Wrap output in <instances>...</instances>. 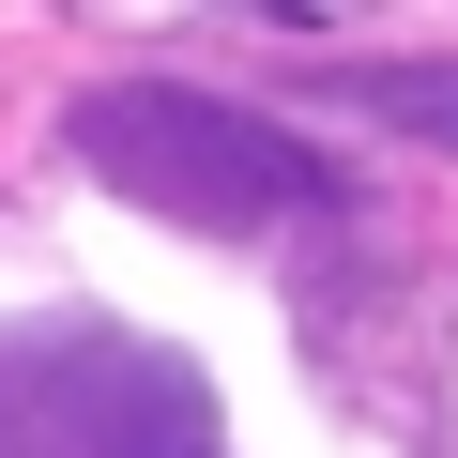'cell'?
<instances>
[{"label": "cell", "mask_w": 458, "mask_h": 458, "mask_svg": "<svg viewBox=\"0 0 458 458\" xmlns=\"http://www.w3.org/2000/svg\"><path fill=\"white\" fill-rule=\"evenodd\" d=\"M77 153H92L107 183L168 199V214H291V199H321V153H306V138L214 107V92H168V77L92 92V107H77Z\"/></svg>", "instance_id": "6da1fadb"}, {"label": "cell", "mask_w": 458, "mask_h": 458, "mask_svg": "<svg viewBox=\"0 0 458 458\" xmlns=\"http://www.w3.org/2000/svg\"><path fill=\"white\" fill-rule=\"evenodd\" d=\"M382 107H397L412 138H458V77H382Z\"/></svg>", "instance_id": "7a4b0ae2"}]
</instances>
